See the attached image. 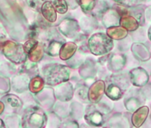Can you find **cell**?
Instances as JSON below:
<instances>
[{"label":"cell","instance_id":"cell-26","mask_svg":"<svg viewBox=\"0 0 151 128\" xmlns=\"http://www.w3.org/2000/svg\"><path fill=\"white\" fill-rule=\"evenodd\" d=\"M1 100L4 102V104H6L7 106L10 107V109L14 110H19L22 107V100L14 94L6 93V95H4Z\"/></svg>","mask_w":151,"mask_h":128},{"label":"cell","instance_id":"cell-4","mask_svg":"<svg viewBox=\"0 0 151 128\" xmlns=\"http://www.w3.org/2000/svg\"><path fill=\"white\" fill-rule=\"evenodd\" d=\"M1 51L8 60L17 65H21L28 60V55L23 49V45L17 42L12 40L2 42Z\"/></svg>","mask_w":151,"mask_h":128},{"label":"cell","instance_id":"cell-17","mask_svg":"<svg viewBox=\"0 0 151 128\" xmlns=\"http://www.w3.org/2000/svg\"><path fill=\"white\" fill-rule=\"evenodd\" d=\"M109 80L110 83H114L116 86H120L125 92L131 86V83H130V80H129L128 73H123L122 71L112 74L109 77Z\"/></svg>","mask_w":151,"mask_h":128},{"label":"cell","instance_id":"cell-33","mask_svg":"<svg viewBox=\"0 0 151 128\" xmlns=\"http://www.w3.org/2000/svg\"><path fill=\"white\" fill-rule=\"evenodd\" d=\"M76 1L85 14H90L94 7L96 0H76Z\"/></svg>","mask_w":151,"mask_h":128},{"label":"cell","instance_id":"cell-15","mask_svg":"<svg viewBox=\"0 0 151 128\" xmlns=\"http://www.w3.org/2000/svg\"><path fill=\"white\" fill-rule=\"evenodd\" d=\"M149 115V108L145 104L140 106L135 111L132 112L131 121L132 124L135 127H140L146 121Z\"/></svg>","mask_w":151,"mask_h":128},{"label":"cell","instance_id":"cell-16","mask_svg":"<svg viewBox=\"0 0 151 128\" xmlns=\"http://www.w3.org/2000/svg\"><path fill=\"white\" fill-rule=\"evenodd\" d=\"M40 12H41L43 18L46 22H48L50 23H53L56 22L57 12L51 1H45L40 8Z\"/></svg>","mask_w":151,"mask_h":128},{"label":"cell","instance_id":"cell-19","mask_svg":"<svg viewBox=\"0 0 151 128\" xmlns=\"http://www.w3.org/2000/svg\"><path fill=\"white\" fill-rule=\"evenodd\" d=\"M145 8H146L145 4H138L128 7V14L132 15L134 19H136L139 26H144L146 23L145 15H144Z\"/></svg>","mask_w":151,"mask_h":128},{"label":"cell","instance_id":"cell-30","mask_svg":"<svg viewBox=\"0 0 151 128\" xmlns=\"http://www.w3.org/2000/svg\"><path fill=\"white\" fill-rule=\"evenodd\" d=\"M109 125L112 126H118V127H130L131 124L128 121V118L125 117L123 114H116L114 115L109 120Z\"/></svg>","mask_w":151,"mask_h":128},{"label":"cell","instance_id":"cell-41","mask_svg":"<svg viewBox=\"0 0 151 128\" xmlns=\"http://www.w3.org/2000/svg\"><path fill=\"white\" fill-rule=\"evenodd\" d=\"M113 1H114L116 4L123 5V6H127V7L132 6H134L133 0H113Z\"/></svg>","mask_w":151,"mask_h":128},{"label":"cell","instance_id":"cell-3","mask_svg":"<svg viewBox=\"0 0 151 128\" xmlns=\"http://www.w3.org/2000/svg\"><path fill=\"white\" fill-rule=\"evenodd\" d=\"M47 116L45 111L37 106H31L28 108L22 117V126L29 128H43L46 125Z\"/></svg>","mask_w":151,"mask_h":128},{"label":"cell","instance_id":"cell-49","mask_svg":"<svg viewBox=\"0 0 151 128\" xmlns=\"http://www.w3.org/2000/svg\"><path fill=\"white\" fill-rule=\"evenodd\" d=\"M149 82H151V72L149 74Z\"/></svg>","mask_w":151,"mask_h":128},{"label":"cell","instance_id":"cell-5","mask_svg":"<svg viewBox=\"0 0 151 128\" xmlns=\"http://www.w3.org/2000/svg\"><path fill=\"white\" fill-rule=\"evenodd\" d=\"M124 95V105L125 109L132 113L137 109H139L140 106L144 105L146 102V99L141 92V89L139 87H129L128 90L125 92Z\"/></svg>","mask_w":151,"mask_h":128},{"label":"cell","instance_id":"cell-39","mask_svg":"<svg viewBox=\"0 0 151 128\" xmlns=\"http://www.w3.org/2000/svg\"><path fill=\"white\" fill-rule=\"evenodd\" d=\"M140 89H141V92H142L146 101H151V82L150 83L148 82L147 85H145Z\"/></svg>","mask_w":151,"mask_h":128},{"label":"cell","instance_id":"cell-10","mask_svg":"<svg viewBox=\"0 0 151 128\" xmlns=\"http://www.w3.org/2000/svg\"><path fill=\"white\" fill-rule=\"evenodd\" d=\"M54 96L57 100L61 102L68 101L73 98L74 95V88L73 85L68 81L63 82L54 86Z\"/></svg>","mask_w":151,"mask_h":128},{"label":"cell","instance_id":"cell-28","mask_svg":"<svg viewBox=\"0 0 151 128\" xmlns=\"http://www.w3.org/2000/svg\"><path fill=\"white\" fill-rule=\"evenodd\" d=\"M111 7L109 4L107 0H96L95 5L90 14L94 17V18H101L103 14L109 8Z\"/></svg>","mask_w":151,"mask_h":128},{"label":"cell","instance_id":"cell-11","mask_svg":"<svg viewBox=\"0 0 151 128\" xmlns=\"http://www.w3.org/2000/svg\"><path fill=\"white\" fill-rule=\"evenodd\" d=\"M105 89H106L105 81L100 79L93 82L88 88V92H87L88 101L93 104H95L98 101H100L105 94Z\"/></svg>","mask_w":151,"mask_h":128},{"label":"cell","instance_id":"cell-38","mask_svg":"<svg viewBox=\"0 0 151 128\" xmlns=\"http://www.w3.org/2000/svg\"><path fill=\"white\" fill-rule=\"evenodd\" d=\"M39 41L37 40V39H36V38H29L22 45H23V49H24V51H25V52L27 53V55H28V53H29V52L38 43Z\"/></svg>","mask_w":151,"mask_h":128},{"label":"cell","instance_id":"cell-14","mask_svg":"<svg viewBox=\"0 0 151 128\" xmlns=\"http://www.w3.org/2000/svg\"><path fill=\"white\" fill-rule=\"evenodd\" d=\"M120 18H121V15L116 10V8L114 6H112V7H109L103 14V15L101 16V19L103 26L107 29V28H109V27L119 25Z\"/></svg>","mask_w":151,"mask_h":128},{"label":"cell","instance_id":"cell-13","mask_svg":"<svg viewBox=\"0 0 151 128\" xmlns=\"http://www.w3.org/2000/svg\"><path fill=\"white\" fill-rule=\"evenodd\" d=\"M30 80V76L28 74L20 71L17 75L14 76L11 82V86L14 92L22 93L27 90H29V84Z\"/></svg>","mask_w":151,"mask_h":128},{"label":"cell","instance_id":"cell-36","mask_svg":"<svg viewBox=\"0 0 151 128\" xmlns=\"http://www.w3.org/2000/svg\"><path fill=\"white\" fill-rule=\"evenodd\" d=\"M11 89L10 80L3 76H0V93H8Z\"/></svg>","mask_w":151,"mask_h":128},{"label":"cell","instance_id":"cell-20","mask_svg":"<svg viewBox=\"0 0 151 128\" xmlns=\"http://www.w3.org/2000/svg\"><path fill=\"white\" fill-rule=\"evenodd\" d=\"M124 93H125L124 90H123L120 86H116V84L110 82L108 85V86H106L105 89V95L112 101H116L121 100L124 97Z\"/></svg>","mask_w":151,"mask_h":128},{"label":"cell","instance_id":"cell-52","mask_svg":"<svg viewBox=\"0 0 151 128\" xmlns=\"http://www.w3.org/2000/svg\"><path fill=\"white\" fill-rule=\"evenodd\" d=\"M150 56H151V50H150Z\"/></svg>","mask_w":151,"mask_h":128},{"label":"cell","instance_id":"cell-37","mask_svg":"<svg viewBox=\"0 0 151 128\" xmlns=\"http://www.w3.org/2000/svg\"><path fill=\"white\" fill-rule=\"evenodd\" d=\"M27 5L29 6V8H31L34 11H40V8L45 2V0H26Z\"/></svg>","mask_w":151,"mask_h":128},{"label":"cell","instance_id":"cell-23","mask_svg":"<svg viewBox=\"0 0 151 128\" xmlns=\"http://www.w3.org/2000/svg\"><path fill=\"white\" fill-rule=\"evenodd\" d=\"M44 54H45V45H44V43L38 42L29 52V53H28V60L32 61V62L37 63V62H39L43 59Z\"/></svg>","mask_w":151,"mask_h":128},{"label":"cell","instance_id":"cell-29","mask_svg":"<svg viewBox=\"0 0 151 128\" xmlns=\"http://www.w3.org/2000/svg\"><path fill=\"white\" fill-rule=\"evenodd\" d=\"M130 33H131L130 37H131L132 42L145 44L147 41V29L144 28V26H139L137 29H135Z\"/></svg>","mask_w":151,"mask_h":128},{"label":"cell","instance_id":"cell-18","mask_svg":"<svg viewBox=\"0 0 151 128\" xmlns=\"http://www.w3.org/2000/svg\"><path fill=\"white\" fill-rule=\"evenodd\" d=\"M78 50V45L74 42H65L60 47L59 57L62 60H68L71 59Z\"/></svg>","mask_w":151,"mask_h":128},{"label":"cell","instance_id":"cell-34","mask_svg":"<svg viewBox=\"0 0 151 128\" xmlns=\"http://www.w3.org/2000/svg\"><path fill=\"white\" fill-rule=\"evenodd\" d=\"M52 4L54 6L57 13L60 14H64L68 12V5L66 0H52Z\"/></svg>","mask_w":151,"mask_h":128},{"label":"cell","instance_id":"cell-40","mask_svg":"<svg viewBox=\"0 0 151 128\" xmlns=\"http://www.w3.org/2000/svg\"><path fill=\"white\" fill-rule=\"evenodd\" d=\"M87 92H88V89L86 86H81L77 91H76V94H77V96L79 99H81L83 101H86V100H88Z\"/></svg>","mask_w":151,"mask_h":128},{"label":"cell","instance_id":"cell-8","mask_svg":"<svg viewBox=\"0 0 151 128\" xmlns=\"http://www.w3.org/2000/svg\"><path fill=\"white\" fill-rule=\"evenodd\" d=\"M107 68L112 73L122 71L126 65V56L124 53H109L107 60Z\"/></svg>","mask_w":151,"mask_h":128},{"label":"cell","instance_id":"cell-22","mask_svg":"<svg viewBox=\"0 0 151 128\" xmlns=\"http://www.w3.org/2000/svg\"><path fill=\"white\" fill-rule=\"evenodd\" d=\"M80 76L84 78L85 79H91L93 78L96 73V68H95V63L91 60H86L79 70Z\"/></svg>","mask_w":151,"mask_h":128},{"label":"cell","instance_id":"cell-47","mask_svg":"<svg viewBox=\"0 0 151 128\" xmlns=\"http://www.w3.org/2000/svg\"><path fill=\"white\" fill-rule=\"evenodd\" d=\"M147 39L151 42V25L148 27V29L147 30Z\"/></svg>","mask_w":151,"mask_h":128},{"label":"cell","instance_id":"cell-12","mask_svg":"<svg viewBox=\"0 0 151 128\" xmlns=\"http://www.w3.org/2000/svg\"><path fill=\"white\" fill-rule=\"evenodd\" d=\"M130 50H131L133 57L139 61L146 62L151 59L150 51L148 50L147 46L145 44L132 42Z\"/></svg>","mask_w":151,"mask_h":128},{"label":"cell","instance_id":"cell-46","mask_svg":"<svg viewBox=\"0 0 151 128\" xmlns=\"http://www.w3.org/2000/svg\"><path fill=\"white\" fill-rule=\"evenodd\" d=\"M5 109H6V105L4 104L2 101H0V115L5 111Z\"/></svg>","mask_w":151,"mask_h":128},{"label":"cell","instance_id":"cell-25","mask_svg":"<svg viewBox=\"0 0 151 128\" xmlns=\"http://www.w3.org/2000/svg\"><path fill=\"white\" fill-rule=\"evenodd\" d=\"M119 25L122 26L124 29H125L128 32H132V31L137 29L139 27V24L136 21V19H134L129 14L121 16Z\"/></svg>","mask_w":151,"mask_h":128},{"label":"cell","instance_id":"cell-45","mask_svg":"<svg viewBox=\"0 0 151 128\" xmlns=\"http://www.w3.org/2000/svg\"><path fill=\"white\" fill-rule=\"evenodd\" d=\"M151 0H133L134 5H138V4H146L150 2Z\"/></svg>","mask_w":151,"mask_h":128},{"label":"cell","instance_id":"cell-24","mask_svg":"<svg viewBox=\"0 0 151 128\" xmlns=\"http://www.w3.org/2000/svg\"><path fill=\"white\" fill-rule=\"evenodd\" d=\"M106 34L113 40H121L124 37H126L129 35V32L124 29L122 26L117 25V26H113L107 28V32Z\"/></svg>","mask_w":151,"mask_h":128},{"label":"cell","instance_id":"cell-27","mask_svg":"<svg viewBox=\"0 0 151 128\" xmlns=\"http://www.w3.org/2000/svg\"><path fill=\"white\" fill-rule=\"evenodd\" d=\"M45 85V83L44 78L38 76V75H36V76H33L29 80V90L30 93L37 94L44 89Z\"/></svg>","mask_w":151,"mask_h":128},{"label":"cell","instance_id":"cell-21","mask_svg":"<svg viewBox=\"0 0 151 128\" xmlns=\"http://www.w3.org/2000/svg\"><path fill=\"white\" fill-rule=\"evenodd\" d=\"M63 40H60L58 38H52L50 37L47 45H45V52H46L49 56L55 57L59 54L61 45H63Z\"/></svg>","mask_w":151,"mask_h":128},{"label":"cell","instance_id":"cell-9","mask_svg":"<svg viewBox=\"0 0 151 128\" xmlns=\"http://www.w3.org/2000/svg\"><path fill=\"white\" fill-rule=\"evenodd\" d=\"M85 119L90 125L96 127L102 126L105 123L104 114L93 105H90L87 107V109H86Z\"/></svg>","mask_w":151,"mask_h":128},{"label":"cell","instance_id":"cell-31","mask_svg":"<svg viewBox=\"0 0 151 128\" xmlns=\"http://www.w3.org/2000/svg\"><path fill=\"white\" fill-rule=\"evenodd\" d=\"M95 104H96V108L100 111H101L103 114H109L113 109L112 101L110 99H109L108 97H107V99H103V97H102L101 100Z\"/></svg>","mask_w":151,"mask_h":128},{"label":"cell","instance_id":"cell-35","mask_svg":"<svg viewBox=\"0 0 151 128\" xmlns=\"http://www.w3.org/2000/svg\"><path fill=\"white\" fill-rule=\"evenodd\" d=\"M118 41H119V44H118L117 47L120 52H126V51L130 50L131 45L132 44V40L129 35L126 37H124L121 40H118Z\"/></svg>","mask_w":151,"mask_h":128},{"label":"cell","instance_id":"cell-1","mask_svg":"<svg viewBox=\"0 0 151 128\" xmlns=\"http://www.w3.org/2000/svg\"><path fill=\"white\" fill-rule=\"evenodd\" d=\"M45 83L51 86H55L70 79V69L60 63L48 64L43 68Z\"/></svg>","mask_w":151,"mask_h":128},{"label":"cell","instance_id":"cell-2","mask_svg":"<svg viewBox=\"0 0 151 128\" xmlns=\"http://www.w3.org/2000/svg\"><path fill=\"white\" fill-rule=\"evenodd\" d=\"M87 47L92 54L95 56H102L111 52L114 48V40L106 33H94L88 39Z\"/></svg>","mask_w":151,"mask_h":128},{"label":"cell","instance_id":"cell-7","mask_svg":"<svg viewBox=\"0 0 151 128\" xmlns=\"http://www.w3.org/2000/svg\"><path fill=\"white\" fill-rule=\"evenodd\" d=\"M57 29L65 37L72 38L78 35L80 31V25L74 19L66 18L60 22L57 27Z\"/></svg>","mask_w":151,"mask_h":128},{"label":"cell","instance_id":"cell-51","mask_svg":"<svg viewBox=\"0 0 151 128\" xmlns=\"http://www.w3.org/2000/svg\"><path fill=\"white\" fill-rule=\"evenodd\" d=\"M149 114H150V116H151V109H149Z\"/></svg>","mask_w":151,"mask_h":128},{"label":"cell","instance_id":"cell-42","mask_svg":"<svg viewBox=\"0 0 151 128\" xmlns=\"http://www.w3.org/2000/svg\"><path fill=\"white\" fill-rule=\"evenodd\" d=\"M144 15H145V21H146V22L151 24V6H146L145 12H144Z\"/></svg>","mask_w":151,"mask_h":128},{"label":"cell","instance_id":"cell-43","mask_svg":"<svg viewBox=\"0 0 151 128\" xmlns=\"http://www.w3.org/2000/svg\"><path fill=\"white\" fill-rule=\"evenodd\" d=\"M62 126H69V127H78V124L77 123V121H67L66 123H64L62 124Z\"/></svg>","mask_w":151,"mask_h":128},{"label":"cell","instance_id":"cell-50","mask_svg":"<svg viewBox=\"0 0 151 128\" xmlns=\"http://www.w3.org/2000/svg\"><path fill=\"white\" fill-rule=\"evenodd\" d=\"M1 45H2V42L0 41V50H1Z\"/></svg>","mask_w":151,"mask_h":128},{"label":"cell","instance_id":"cell-48","mask_svg":"<svg viewBox=\"0 0 151 128\" xmlns=\"http://www.w3.org/2000/svg\"><path fill=\"white\" fill-rule=\"evenodd\" d=\"M5 126H6V124L4 123V121L1 118H0V128H1V127H5Z\"/></svg>","mask_w":151,"mask_h":128},{"label":"cell","instance_id":"cell-32","mask_svg":"<svg viewBox=\"0 0 151 128\" xmlns=\"http://www.w3.org/2000/svg\"><path fill=\"white\" fill-rule=\"evenodd\" d=\"M22 67L21 71L24 72L26 74H28L29 76H36V73H37V63L32 62L29 60H27L26 61H24L22 64Z\"/></svg>","mask_w":151,"mask_h":128},{"label":"cell","instance_id":"cell-6","mask_svg":"<svg viewBox=\"0 0 151 128\" xmlns=\"http://www.w3.org/2000/svg\"><path fill=\"white\" fill-rule=\"evenodd\" d=\"M128 77L131 85L135 87L141 88L149 82V74L145 69L141 67L132 69L128 72Z\"/></svg>","mask_w":151,"mask_h":128},{"label":"cell","instance_id":"cell-44","mask_svg":"<svg viewBox=\"0 0 151 128\" xmlns=\"http://www.w3.org/2000/svg\"><path fill=\"white\" fill-rule=\"evenodd\" d=\"M6 30L3 29V27L0 24V39H3V38H6Z\"/></svg>","mask_w":151,"mask_h":128}]
</instances>
